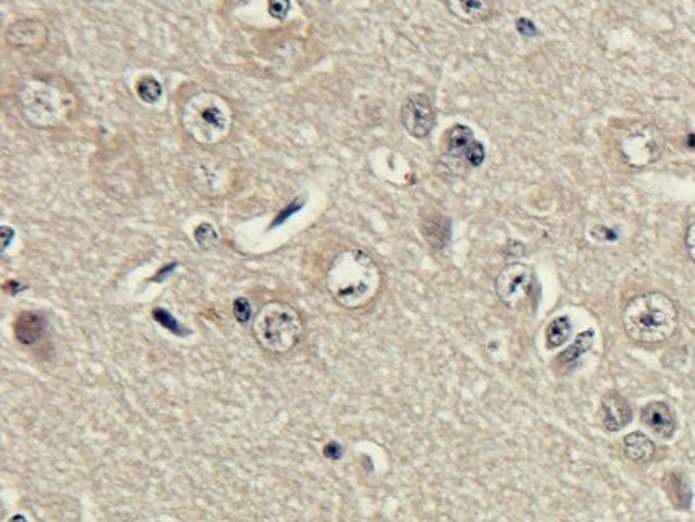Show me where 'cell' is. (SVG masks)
I'll return each mask as SVG.
<instances>
[{"instance_id":"6da1fadb","label":"cell","mask_w":695,"mask_h":522,"mask_svg":"<svg viewBox=\"0 0 695 522\" xmlns=\"http://www.w3.org/2000/svg\"><path fill=\"white\" fill-rule=\"evenodd\" d=\"M383 275L373 257L360 249H346L332 259L326 287L337 305L360 310L378 297Z\"/></svg>"},{"instance_id":"7a4b0ae2","label":"cell","mask_w":695,"mask_h":522,"mask_svg":"<svg viewBox=\"0 0 695 522\" xmlns=\"http://www.w3.org/2000/svg\"><path fill=\"white\" fill-rule=\"evenodd\" d=\"M628 338L642 344H658L671 338L679 323L676 303L661 292H648L632 298L622 313Z\"/></svg>"},{"instance_id":"3957f363","label":"cell","mask_w":695,"mask_h":522,"mask_svg":"<svg viewBox=\"0 0 695 522\" xmlns=\"http://www.w3.org/2000/svg\"><path fill=\"white\" fill-rule=\"evenodd\" d=\"M185 133L203 146H213L228 138L233 128V110L215 92L192 95L180 113Z\"/></svg>"},{"instance_id":"277c9868","label":"cell","mask_w":695,"mask_h":522,"mask_svg":"<svg viewBox=\"0 0 695 522\" xmlns=\"http://www.w3.org/2000/svg\"><path fill=\"white\" fill-rule=\"evenodd\" d=\"M76 100L53 82L32 77L17 92L18 110L35 128H56L68 120Z\"/></svg>"},{"instance_id":"5b68a950","label":"cell","mask_w":695,"mask_h":522,"mask_svg":"<svg viewBox=\"0 0 695 522\" xmlns=\"http://www.w3.org/2000/svg\"><path fill=\"white\" fill-rule=\"evenodd\" d=\"M252 333L265 352L282 356L300 344L305 321L290 303L270 302L254 318Z\"/></svg>"},{"instance_id":"8992f818","label":"cell","mask_w":695,"mask_h":522,"mask_svg":"<svg viewBox=\"0 0 695 522\" xmlns=\"http://www.w3.org/2000/svg\"><path fill=\"white\" fill-rule=\"evenodd\" d=\"M619 146L628 166L642 169L660 159L664 138L655 125L637 122L628 126L620 138Z\"/></svg>"},{"instance_id":"52a82bcc","label":"cell","mask_w":695,"mask_h":522,"mask_svg":"<svg viewBox=\"0 0 695 522\" xmlns=\"http://www.w3.org/2000/svg\"><path fill=\"white\" fill-rule=\"evenodd\" d=\"M534 285V272L522 262H512L504 267L496 277L494 290L499 302L507 308L516 310L529 298Z\"/></svg>"},{"instance_id":"ba28073f","label":"cell","mask_w":695,"mask_h":522,"mask_svg":"<svg viewBox=\"0 0 695 522\" xmlns=\"http://www.w3.org/2000/svg\"><path fill=\"white\" fill-rule=\"evenodd\" d=\"M445 158L463 169H478L486 159V149L467 125H453L445 136Z\"/></svg>"},{"instance_id":"9c48e42d","label":"cell","mask_w":695,"mask_h":522,"mask_svg":"<svg viewBox=\"0 0 695 522\" xmlns=\"http://www.w3.org/2000/svg\"><path fill=\"white\" fill-rule=\"evenodd\" d=\"M400 120L409 136L416 140L427 138L435 125V110L431 97L419 92L408 95L401 105Z\"/></svg>"},{"instance_id":"30bf717a","label":"cell","mask_w":695,"mask_h":522,"mask_svg":"<svg viewBox=\"0 0 695 522\" xmlns=\"http://www.w3.org/2000/svg\"><path fill=\"white\" fill-rule=\"evenodd\" d=\"M5 41L18 50H36L48 41V28L36 18H18L5 30Z\"/></svg>"},{"instance_id":"8fae6325","label":"cell","mask_w":695,"mask_h":522,"mask_svg":"<svg viewBox=\"0 0 695 522\" xmlns=\"http://www.w3.org/2000/svg\"><path fill=\"white\" fill-rule=\"evenodd\" d=\"M642 423L664 441H669L678 429L676 416H674L671 406L664 401L648 403L642 410Z\"/></svg>"},{"instance_id":"7c38bea8","label":"cell","mask_w":695,"mask_h":522,"mask_svg":"<svg viewBox=\"0 0 695 522\" xmlns=\"http://www.w3.org/2000/svg\"><path fill=\"white\" fill-rule=\"evenodd\" d=\"M601 419L606 431H622L632 421L630 403L620 393H606L601 400Z\"/></svg>"},{"instance_id":"4fadbf2b","label":"cell","mask_w":695,"mask_h":522,"mask_svg":"<svg viewBox=\"0 0 695 522\" xmlns=\"http://www.w3.org/2000/svg\"><path fill=\"white\" fill-rule=\"evenodd\" d=\"M445 7L453 17L468 25H480L493 15V2L488 0H447Z\"/></svg>"},{"instance_id":"5bb4252c","label":"cell","mask_w":695,"mask_h":522,"mask_svg":"<svg viewBox=\"0 0 695 522\" xmlns=\"http://www.w3.org/2000/svg\"><path fill=\"white\" fill-rule=\"evenodd\" d=\"M421 233L426 243L434 249H444L450 241L452 223L440 213H432L421 223Z\"/></svg>"},{"instance_id":"9a60e30c","label":"cell","mask_w":695,"mask_h":522,"mask_svg":"<svg viewBox=\"0 0 695 522\" xmlns=\"http://www.w3.org/2000/svg\"><path fill=\"white\" fill-rule=\"evenodd\" d=\"M45 318L35 311H25L18 316L14 324L15 336L17 341L23 346H32L36 341H40L45 333Z\"/></svg>"},{"instance_id":"2e32d148","label":"cell","mask_w":695,"mask_h":522,"mask_svg":"<svg viewBox=\"0 0 695 522\" xmlns=\"http://www.w3.org/2000/svg\"><path fill=\"white\" fill-rule=\"evenodd\" d=\"M664 490L669 501L676 509H689L692 503V490L686 475L681 472H671L664 477Z\"/></svg>"},{"instance_id":"e0dca14e","label":"cell","mask_w":695,"mask_h":522,"mask_svg":"<svg viewBox=\"0 0 695 522\" xmlns=\"http://www.w3.org/2000/svg\"><path fill=\"white\" fill-rule=\"evenodd\" d=\"M655 442L643 432L635 431L624 437V454L635 464H646L655 457Z\"/></svg>"},{"instance_id":"ac0fdd59","label":"cell","mask_w":695,"mask_h":522,"mask_svg":"<svg viewBox=\"0 0 695 522\" xmlns=\"http://www.w3.org/2000/svg\"><path fill=\"white\" fill-rule=\"evenodd\" d=\"M573 333V324L568 316H558L552 323L548 324L545 331V342L548 349H558L563 346Z\"/></svg>"},{"instance_id":"d6986e66","label":"cell","mask_w":695,"mask_h":522,"mask_svg":"<svg viewBox=\"0 0 695 522\" xmlns=\"http://www.w3.org/2000/svg\"><path fill=\"white\" fill-rule=\"evenodd\" d=\"M592 342H594V333L584 331V333L579 334L578 338L574 339L573 344L563 354H560L558 362L561 365L574 364L579 357H583L591 349Z\"/></svg>"},{"instance_id":"ffe728a7","label":"cell","mask_w":695,"mask_h":522,"mask_svg":"<svg viewBox=\"0 0 695 522\" xmlns=\"http://www.w3.org/2000/svg\"><path fill=\"white\" fill-rule=\"evenodd\" d=\"M136 94L144 104L154 105L161 100L162 86L154 76H144L136 84Z\"/></svg>"},{"instance_id":"44dd1931","label":"cell","mask_w":695,"mask_h":522,"mask_svg":"<svg viewBox=\"0 0 695 522\" xmlns=\"http://www.w3.org/2000/svg\"><path fill=\"white\" fill-rule=\"evenodd\" d=\"M195 241H197L203 249L211 248L215 246L216 241H218V234H216L215 228L211 225L198 226L195 230Z\"/></svg>"},{"instance_id":"7402d4cb","label":"cell","mask_w":695,"mask_h":522,"mask_svg":"<svg viewBox=\"0 0 695 522\" xmlns=\"http://www.w3.org/2000/svg\"><path fill=\"white\" fill-rule=\"evenodd\" d=\"M234 318L241 324L249 323L252 316V306L249 300L244 297H239L234 300L233 305Z\"/></svg>"},{"instance_id":"603a6c76","label":"cell","mask_w":695,"mask_h":522,"mask_svg":"<svg viewBox=\"0 0 695 522\" xmlns=\"http://www.w3.org/2000/svg\"><path fill=\"white\" fill-rule=\"evenodd\" d=\"M154 318H156L157 323H161L162 326H166L167 329H171L172 333H180V324L175 321L174 316L169 315L167 311L164 310H154Z\"/></svg>"},{"instance_id":"cb8c5ba5","label":"cell","mask_w":695,"mask_h":522,"mask_svg":"<svg viewBox=\"0 0 695 522\" xmlns=\"http://www.w3.org/2000/svg\"><path fill=\"white\" fill-rule=\"evenodd\" d=\"M288 10H290V2H287V0H272V2H269L270 15L278 18V20H283V18L287 17Z\"/></svg>"},{"instance_id":"d4e9b609","label":"cell","mask_w":695,"mask_h":522,"mask_svg":"<svg viewBox=\"0 0 695 522\" xmlns=\"http://www.w3.org/2000/svg\"><path fill=\"white\" fill-rule=\"evenodd\" d=\"M686 248L687 252H689V257L695 262V223H692V225L687 228Z\"/></svg>"},{"instance_id":"484cf974","label":"cell","mask_w":695,"mask_h":522,"mask_svg":"<svg viewBox=\"0 0 695 522\" xmlns=\"http://www.w3.org/2000/svg\"><path fill=\"white\" fill-rule=\"evenodd\" d=\"M517 32L524 36L535 35L534 23L529 22V20H525V18H521V20L517 22Z\"/></svg>"},{"instance_id":"4316f807","label":"cell","mask_w":695,"mask_h":522,"mask_svg":"<svg viewBox=\"0 0 695 522\" xmlns=\"http://www.w3.org/2000/svg\"><path fill=\"white\" fill-rule=\"evenodd\" d=\"M324 454H326V457H329V459H339L342 455L341 446L336 444V442H331V444H328L326 449H324Z\"/></svg>"},{"instance_id":"83f0119b","label":"cell","mask_w":695,"mask_h":522,"mask_svg":"<svg viewBox=\"0 0 695 522\" xmlns=\"http://www.w3.org/2000/svg\"><path fill=\"white\" fill-rule=\"evenodd\" d=\"M9 522H28L27 519H25V516H22V514H17V516H14V518L10 519Z\"/></svg>"}]
</instances>
